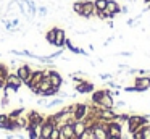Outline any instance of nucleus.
<instances>
[{
  "instance_id": "41",
  "label": "nucleus",
  "mask_w": 150,
  "mask_h": 139,
  "mask_svg": "<svg viewBox=\"0 0 150 139\" xmlns=\"http://www.w3.org/2000/svg\"><path fill=\"white\" fill-rule=\"evenodd\" d=\"M13 138H15L13 134H8V136H7V139H13Z\"/></svg>"
},
{
  "instance_id": "2",
  "label": "nucleus",
  "mask_w": 150,
  "mask_h": 139,
  "mask_svg": "<svg viewBox=\"0 0 150 139\" xmlns=\"http://www.w3.org/2000/svg\"><path fill=\"white\" fill-rule=\"evenodd\" d=\"M103 126L107 129V134L108 136H118L121 138L123 136V125H120L118 121H103Z\"/></svg>"
},
{
  "instance_id": "37",
  "label": "nucleus",
  "mask_w": 150,
  "mask_h": 139,
  "mask_svg": "<svg viewBox=\"0 0 150 139\" xmlns=\"http://www.w3.org/2000/svg\"><path fill=\"white\" fill-rule=\"evenodd\" d=\"M120 55H123V57H131V55H132V53H131V52H121Z\"/></svg>"
},
{
  "instance_id": "3",
  "label": "nucleus",
  "mask_w": 150,
  "mask_h": 139,
  "mask_svg": "<svg viewBox=\"0 0 150 139\" xmlns=\"http://www.w3.org/2000/svg\"><path fill=\"white\" fill-rule=\"evenodd\" d=\"M134 87H136V92H144L150 89V76H137L134 79Z\"/></svg>"
},
{
  "instance_id": "29",
  "label": "nucleus",
  "mask_w": 150,
  "mask_h": 139,
  "mask_svg": "<svg viewBox=\"0 0 150 139\" xmlns=\"http://www.w3.org/2000/svg\"><path fill=\"white\" fill-rule=\"evenodd\" d=\"M49 139H60V128H58V126L53 128V131H52V134H50Z\"/></svg>"
},
{
  "instance_id": "16",
  "label": "nucleus",
  "mask_w": 150,
  "mask_h": 139,
  "mask_svg": "<svg viewBox=\"0 0 150 139\" xmlns=\"http://www.w3.org/2000/svg\"><path fill=\"white\" fill-rule=\"evenodd\" d=\"M37 87H39V94H37V96H42L45 91H49L50 87H52V83H50L49 76H44V79L40 81V84H39Z\"/></svg>"
},
{
  "instance_id": "33",
  "label": "nucleus",
  "mask_w": 150,
  "mask_h": 139,
  "mask_svg": "<svg viewBox=\"0 0 150 139\" xmlns=\"http://www.w3.org/2000/svg\"><path fill=\"white\" fill-rule=\"evenodd\" d=\"M37 13H39L40 16H45L47 15V8H45V6H40V8L37 10Z\"/></svg>"
},
{
  "instance_id": "7",
  "label": "nucleus",
  "mask_w": 150,
  "mask_h": 139,
  "mask_svg": "<svg viewBox=\"0 0 150 139\" xmlns=\"http://www.w3.org/2000/svg\"><path fill=\"white\" fill-rule=\"evenodd\" d=\"M89 113V105L87 103H76L74 107V112H73V118L76 120H84Z\"/></svg>"
},
{
  "instance_id": "11",
  "label": "nucleus",
  "mask_w": 150,
  "mask_h": 139,
  "mask_svg": "<svg viewBox=\"0 0 150 139\" xmlns=\"http://www.w3.org/2000/svg\"><path fill=\"white\" fill-rule=\"evenodd\" d=\"M60 128V139H69L74 136V129H73V123H65V125L58 126Z\"/></svg>"
},
{
  "instance_id": "22",
  "label": "nucleus",
  "mask_w": 150,
  "mask_h": 139,
  "mask_svg": "<svg viewBox=\"0 0 150 139\" xmlns=\"http://www.w3.org/2000/svg\"><path fill=\"white\" fill-rule=\"evenodd\" d=\"M8 115L5 113H0V129H7V125H8Z\"/></svg>"
},
{
  "instance_id": "26",
  "label": "nucleus",
  "mask_w": 150,
  "mask_h": 139,
  "mask_svg": "<svg viewBox=\"0 0 150 139\" xmlns=\"http://www.w3.org/2000/svg\"><path fill=\"white\" fill-rule=\"evenodd\" d=\"M58 91H60L58 87H53V86H52L49 91H45V92L42 94V97H52V96H57V94H58Z\"/></svg>"
},
{
  "instance_id": "18",
  "label": "nucleus",
  "mask_w": 150,
  "mask_h": 139,
  "mask_svg": "<svg viewBox=\"0 0 150 139\" xmlns=\"http://www.w3.org/2000/svg\"><path fill=\"white\" fill-rule=\"evenodd\" d=\"M55 34H57V28L49 29V31H47V34H45V41L49 42L50 45H53V42H55Z\"/></svg>"
},
{
  "instance_id": "43",
  "label": "nucleus",
  "mask_w": 150,
  "mask_h": 139,
  "mask_svg": "<svg viewBox=\"0 0 150 139\" xmlns=\"http://www.w3.org/2000/svg\"><path fill=\"white\" fill-rule=\"evenodd\" d=\"M69 139H78V138H76V136H73V138H69Z\"/></svg>"
},
{
  "instance_id": "30",
  "label": "nucleus",
  "mask_w": 150,
  "mask_h": 139,
  "mask_svg": "<svg viewBox=\"0 0 150 139\" xmlns=\"http://www.w3.org/2000/svg\"><path fill=\"white\" fill-rule=\"evenodd\" d=\"M107 86L110 87V89H120V84L118 83H115V81H111V79H108V83H107Z\"/></svg>"
},
{
  "instance_id": "27",
  "label": "nucleus",
  "mask_w": 150,
  "mask_h": 139,
  "mask_svg": "<svg viewBox=\"0 0 150 139\" xmlns=\"http://www.w3.org/2000/svg\"><path fill=\"white\" fill-rule=\"evenodd\" d=\"M140 133H142V138L144 139H150V125H145L140 128Z\"/></svg>"
},
{
  "instance_id": "10",
  "label": "nucleus",
  "mask_w": 150,
  "mask_h": 139,
  "mask_svg": "<svg viewBox=\"0 0 150 139\" xmlns=\"http://www.w3.org/2000/svg\"><path fill=\"white\" fill-rule=\"evenodd\" d=\"M73 129H74V136L78 139H81L82 136L86 134V129H87V125H86L84 120H76L73 123Z\"/></svg>"
},
{
  "instance_id": "31",
  "label": "nucleus",
  "mask_w": 150,
  "mask_h": 139,
  "mask_svg": "<svg viewBox=\"0 0 150 139\" xmlns=\"http://www.w3.org/2000/svg\"><path fill=\"white\" fill-rule=\"evenodd\" d=\"M123 107H126V102H124V100H120V102H115L113 108H123Z\"/></svg>"
},
{
  "instance_id": "23",
  "label": "nucleus",
  "mask_w": 150,
  "mask_h": 139,
  "mask_svg": "<svg viewBox=\"0 0 150 139\" xmlns=\"http://www.w3.org/2000/svg\"><path fill=\"white\" fill-rule=\"evenodd\" d=\"M73 11H74L76 15L81 16V13H82V0H78V2L73 3Z\"/></svg>"
},
{
  "instance_id": "25",
  "label": "nucleus",
  "mask_w": 150,
  "mask_h": 139,
  "mask_svg": "<svg viewBox=\"0 0 150 139\" xmlns=\"http://www.w3.org/2000/svg\"><path fill=\"white\" fill-rule=\"evenodd\" d=\"M26 131H28V136H29V139H40V136L36 133V129L31 128V126H26Z\"/></svg>"
},
{
  "instance_id": "35",
  "label": "nucleus",
  "mask_w": 150,
  "mask_h": 139,
  "mask_svg": "<svg viewBox=\"0 0 150 139\" xmlns=\"http://www.w3.org/2000/svg\"><path fill=\"white\" fill-rule=\"evenodd\" d=\"M100 78L107 81V79H111V78H113V74H110V73H103V74H100Z\"/></svg>"
},
{
  "instance_id": "4",
  "label": "nucleus",
  "mask_w": 150,
  "mask_h": 139,
  "mask_svg": "<svg viewBox=\"0 0 150 139\" xmlns=\"http://www.w3.org/2000/svg\"><path fill=\"white\" fill-rule=\"evenodd\" d=\"M16 74L20 76V79L23 81L24 86H26V84L29 83L31 76H33V68H31L29 65H21V66L16 70Z\"/></svg>"
},
{
  "instance_id": "42",
  "label": "nucleus",
  "mask_w": 150,
  "mask_h": 139,
  "mask_svg": "<svg viewBox=\"0 0 150 139\" xmlns=\"http://www.w3.org/2000/svg\"><path fill=\"white\" fill-rule=\"evenodd\" d=\"M144 2H145V3H150V0H144Z\"/></svg>"
},
{
  "instance_id": "1",
  "label": "nucleus",
  "mask_w": 150,
  "mask_h": 139,
  "mask_svg": "<svg viewBox=\"0 0 150 139\" xmlns=\"http://www.w3.org/2000/svg\"><path fill=\"white\" fill-rule=\"evenodd\" d=\"M149 125V118L147 115H129V120H127V131L134 133L137 129H140L142 126Z\"/></svg>"
},
{
  "instance_id": "38",
  "label": "nucleus",
  "mask_w": 150,
  "mask_h": 139,
  "mask_svg": "<svg viewBox=\"0 0 150 139\" xmlns=\"http://www.w3.org/2000/svg\"><path fill=\"white\" fill-rule=\"evenodd\" d=\"M37 103H39V105H45V100H44V99H39V100H37Z\"/></svg>"
},
{
  "instance_id": "36",
  "label": "nucleus",
  "mask_w": 150,
  "mask_h": 139,
  "mask_svg": "<svg viewBox=\"0 0 150 139\" xmlns=\"http://www.w3.org/2000/svg\"><path fill=\"white\" fill-rule=\"evenodd\" d=\"M127 11H129V8H127L126 5H123V6H121V11H120V13H123V15H126Z\"/></svg>"
},
{
  "instance_id": "8",
  "label": "nucleus",
  "mask_w": 150,
  "mask_h": 139,
  "mask_svg": "<svg viewBox=\"0 0 150 139\" xmlns=\"http://www.w3.org/2000/svg\"><path fill=\"white\" fill-rule=\"evenodd\" d=\"M28 126H36V125H42L44 120H45V116L40 115L39 112H36V110H31L29 113H28Z\"/></svg>"
},
{
  "instance_id": "9",
  "label": "nucleus",
  "mask_w": 150,
  "mask_h": 139,
  "mask_svg": "<svg viewBox=\"0 0 150 139\" xmlns=\"http://www.w3.org/2000/svg\"><path fill=\"white\" fill-rule=\"evenodd\" d=\"M55 126H57V125H55V123H52L50 120H47V118L44 120L42 126H40V139H49Z\"/></svg>"
},
{
  "instance_id": "24",
  "label": "nucleus",
  "mask_w": 150,
  "mask_h": 139,
  "mask_svg": "<svg viewBox=\"0 0 150 139\" xmlns=\"http://www.w3.org/2000/svg\"><path fill=\"white\" fill-rule=\"evenodd\" d=\"M16 123H18V128H20V129H21V128L26 129V126H28V118L21 115V116H18V118H16Z\"/></svg>"
},
{
  "instance_id": "15",
  "label": "nucleus",
  "mask_w": 150,
  "mask_h": 139,
  "mask_svg": "<svg viewBox=\"0 0 150 139\" xmlns=\"http://www.w3.org/2000/svg\"><path fill=\"white\" fill-rule=\"evenodd\" d=\"M49 79H50V83H52V86L53 87H62L63 86V78H62V74L58 73V71H55V70H49Z\"/></svg>"
},
{
  "instance_id": "5",
  "label": "nucleus",
  "mask_w": 150,
  "mask_h": 139,
  "mask_svg": "<svg viewBox=\"0 0 150 139\" xmlns=\"http://www.w3.org/2000/svg\"><path fill=\"white\" fill-rule=\"evenodd\" d=\"M74 89L78 94H92L95 91V86H94V83L84 79V81H81V83H76Z\"/></svg>"
},
{
  "instance_id": "34",
  "label": "nucleus",
  "mask_w": 150,
  "mask_h": 139,
  "mask_svg": "<svg viewBox=\"0 0 150 139\" xmlns=\"http://www.w3.org/2000/svg\"><path fill=\"white\" fill-rule=\"evenodd\" d=\"M124 92H136V87L134 86H124Z\"/></svg>"
},
{
  "instance_id": "14",
  "label": "nucleus",
  "mask_w": 150,
  "mask_h": 139,
  "mask_svg": "<svg viewBox=\"0 0 150 139\" xmlns=\"http://www.w3.org/2000/svg\"><path fill=\"white\" fill-rule=\"evenodd\" d=\"M65 41H66V31L62 28H57V34H55V42H53V47L63 48L65 47Z\"/></svg>"
},
{
  "instance_id": "19",
  "label": "nucleus",
  "mask_w": 150,
  "mask_h": 139,
  "mask_svg": "<svg viewBox=\"0 0 150 139\" xmlns=\"http://www.w3.org/2000/svg\"><path fill=\"white\" fill-rule=\"evenodd\" d=\"M107 3H108V0H94L95 11H103L107 8Z\"/></svg>"
},
{
  "instance_id": "39",
  "label": "nucleus",
  "mask_w": 150,
  "mask_h": 139,
  "mask_svg": "<svg viewBox=\"0 0 150 139\" xmlns=\"http://www.w3.org/2000/svg\"><path fill=\"white\" fill-rule=\"evenodd\" d=\"M107 139H121V138H118V136H108Z\"/></svg>"
},
{
  "instance_id": "32",
  "label": "nucleus",
  "mask_w": 150,
  "mask_h": 139,
  "mask_svg": "<svg viewBox=\"0 0 150 139\" xmlns=\"http://www.w3.org/2000/svg\"><path fill=\"white\" fill-rule=\"evenodd\" d=\"M8 103H10V99H8L7 96H4V97H2V107H7Z\"/></svg>"
},
{
  "instance_id": "28",
  "label": "nucleus",
  "mask_w": 150,
  "mask_h": 139,
  "mask_svg": "<svg viewBox=\"0 0 150 139\" xmlns=\"http://www.w3.org/2000/svg\"><path fill=\"white\" fill-rule=\"evenodd\" d=\"M62 103H63V99H53V100H50V102H47L45 107H47V108H52V107L62 105Z\"/></svg>"
},
{
  "instance_id": "13",
  "label": "nucleus",
  "mask_w": 150,
  "mask_h": 139,
  "mask_svg": "<svg viewBox=\"0 0 150 139\" xmlns=\"http://www.w3.org/2000/svg\"><path fill=\"white\" fill-rule=\"evenodd\" d=\"M97 105L102 107V108H113V107H115V100H113V96H111V91L110 89L107 91V94L102 97V100L97 103Z\"/></svg>"
},
{
  "instance_id": "20",
  "label": "nucleus",
  "mask_w": 150,
  "mask_h": 139,
  "mask_svg": "<svg viewBox=\"0 0 150 139\" xmlns=\"http://www.w3.org/2000/svg\"><path fill=\"white\" fill-rule=\"evenodd\" d=\"M24 113V108L23 107H20V108H15V110H11L10 113H8V118H11V120H16L18 116H21Z\"/></svg>"
},
{
  "instance_id": "21",
  "label": "nucleus",
  "mask_w": 150,
  "mask_h": 139,
  "mask_svg": "<svg viewBox=\"0 0 150 139\" xmlns=\"http://www.w3.org/2000/svg\"><path fill=\"white\" fill-rule=\"evenodd\" d=\"M10 74V71H8V66L4 63H0V79L5 83V79H7V76Z\"/></svg>"
},
{
  "instance_id": "6",
  "label": "nucleus",
  "mask_w": 150,
  "mask_h": 139,
  "mask_svg": "<svg viewBox=\"0 0 150 139\" xmlns=\"http://www.w3.org/2000/svg\"><path fill=\"white\" fill-rule=\"evenodd\" d=\"M81 16H82V18H86V19L95 16L94 0H84V2H82V13H81Z\"/></svg>"
},
{
  "instance_id": "17",
  "label": "nucleus",
  "mask_w": 150,
  "mask_h": 139,
  "mask_svg": "<svg viewBox=\"0 0 150 139\" xmlns=\"http://www.w3.org/2000/svg\"><path fill=\"white\" fill-rule=\"evenodd\" d=\"M107 91H108V89H98V91H94V92H92V99H91V102L94 103V105H97V103L102 100V97H103L105 94H107Z\"/></svg>"
},
{
  "instance_id": "12",
  "label": "nucleus",
  "mask_w": 150,
  "mask_h": 139,
  "mask_svg": "<svg viewBox=\"0 0 150 139\" xmlns=\"http://www.w3.org/2000/svg\"><path fill=\"white\" fill-rule=\"evenodd\" d=\"M105 11L110 15V18H115L116 15H120V11H121V6H120V3L116 2V0H108V3H107V8H105Z\"/></svg>"
},
{
  "instance_id": "40",
  "label": "nucleus",
  "mask_w": 150,
  "mask_h": 139,
  "mask_svg": "<svg viewBox=\"0 0 150 139\" xmlns=\"http://www.w3.org/2000/svg\"><path fill=\"white\" fill-rule=\"evenodd\" d=\"M4 86H5V83L2 79H0V89H4Z\"/></svg>"
}]
</instances>
